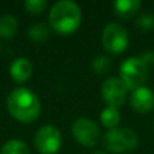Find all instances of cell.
I'll list each match as a JSON object with an SVG mask.
<instances>
[{"mask_svg":"<svg viewBox=\"0 0 154 154\" xmlns=\"http://www.w3.org/2000/svg\"><path fill=\"white\" fill-rule=\"evenodd\" d=\"M7 108L14 119L22 123H31L39 116L41 103L38 96L29 88H16L8 95Z\"/></svg>","mask_w":154,"mask_h":154,"instance_id":"obj_1","label":"cell"},{"mask_svg":"<svg viewBox=\"0 0 154 154\" xmlns=\"http://www.w3.org/2000/svg\"><path fill=\"white\" fill-rule=\"evenodd\" d=\"M51 29L61 35L75 32L81 23V11L80 7L69 0H61L51 7L49 15Z\"/></svg>","mask_w":154,"mask_h":154,"instance_id":"obj_2","label":"cell"},{"mask_svg":"<svg viewBox=\"0 0 154 154\" xmlns=\"http://www.w3.org/2000/svg\"><path fill=\"white\" fill-rule=\"evenodd\" d=\"M103 142L111 153H130L138 147V135L131 128L115 127L104 134Z\"/></svg>","mask_w":154,"mask_h":154,"instance_id":"obj_3","label":"cell"},{"mask_svg":"<svg viewBox=\"0 0 154 154\" xmlns=\"http://www.w3.org/2000/svg\"><path fill=\"white\" fill-rule=\"evenodd\" d=\"M120 80L125 82L127 89H138L143 87L149 76V68L145 65L141 58H127L120 65Z\"/></svg>","mask_w":154,"mask_h":154,"instance_id":"obj_4","label":"cell"},{"mask_svg":"<svg viewBox=\"0 0 154 154\" xmlns=\"http://www.w3.org/2000/svg\"><path fill=\"white\" fill-rule=\"evenodd\" d=\"M101 42L108 53L119 54L126 50L128 45V34L123 26L118 23H109L104 27L101 34Z\"/></svg>","mask_w":154,"mask_h":154,"instance_id":"obj_5","label":"cell"},{"mask_svg":"<svg viewBox=\"0 0 154 154\" xmlns=\"http://www.w3.org/2000/svg\"><path fill=\"white\" fill-rule=\"evenodd\" d=\"M34 143L41 154H57L61 147V134L51 125L42 126L35 133Z\"/></svg>","mask_w":154,"mask_h":154,"instance_id":"obj_6","label":"cell"},{"mask_svg":"<svg viewBox=\"0 0 154 154\" xmlns=\"http://www.w3.org/2000/svg\"><path fill=\"white\" fill-rule=\"evenodd\" d=\"M72 134L80 145L87 147L95 146L100 138V133L96 123L88 118H79L73 122Z\"/></svg>","mask_w":154,"mask_h":154,"instance_id":"obj_7","label":"cell"},{"mask_svg":"<svg viewBox=\"0 0 154 154\" xmlns=\"http://www.w3.org/2000/svg\"><path fill=\"white\" fill-rule=\"evenodd\" d=\"M127 92V87L120 80V77H108L101 85V96L104 101L107 103V106L115 108L125 104Z\"/></svg>","mask_w":154,"mask_h":154,"instance_id":"obj_8","label":"cell"},{"mask_svg":"<svg viewBox=\"0 0 154 154\" xmlns=\"http://www.w3.org/2000/svg\"><path fill=\"white\" fill-rule=\"evenodd\" d=\"M130 104L134 111L139 112V114H146V112H149L154 107L153 92L146 87H141L138 89L133 91Z\"/></svg>","mask_w":154,"mask_h":154,"instance_id":"obj_9","label":"cell"},{"mask_svg":"<svg viewBox=\"0 0 154 154\" xmlns=\"http://www.w3.org/2000/svg\"><path fill=\"white\" fill-rule=\"evenodd\" d=\"M32 64L27 58H18L11 64L10 66V75L14 81L19 82H26L27 80L32 75Z\"/></svg>","mask_w":154,"mask_h":154,"instance_id":"obj_10","label":"cell"},{"mask_svg":"<svg viewBox=\"0 0 154 154\" xmlns=\"http://www.w3.org/2000/svg\"><path fill=\"white\" fill-rule=\"evenodd\" d=\"M114 8L118 16L128 19L138 12V10L141 8V2L139 0H118L115 2Z\"/></svg>","mask_w":154,"mask_h":154,"instance_id":"obj_11","label":"cell"},{"mask_svg":"<svg viewBox=\"0 0 154 154\" xmlns=\"http://www.w3.org/2000/svg\"><path fill=\"white\" fill-rule=\"evenodd\" d=\"M100 120L101 123H103L104 127L107 128H115L118 125H119L120 122V112L118 108H115V107H109L107 106L106 108L101 111L100 114Z\"/></svg>","mask_w":154,"mask_h":154,"instance_id":"obj_12","label":"cell"},{"mask_svg":"<svg viewBox=\"0 0 154 154\" xmlns=\"http://www.w3.org/2000/svg\"><path fill=\"white\" fill-rule=\"evenodd\" d=\"M18 30V22L12 15H3L0 16V37L3 38H12Z\"/></svg>","mask_w":154,"mask_h":154,"instance_id":"obj_13","label":"cell"},{"mask_svg":"<svg viewBox=\"0 0 154 154\" xmlns=\"http://www.w3.org/2000/svg\"><path fill=\"white\" fill-rule=\"evenodd\" d=\"M0 154H30L29 147L19 139H12L3 145L0 149Z\"/></svg>","mask_w":154,"mask_h":154,"instance_id":"obj_14","label":"cell"},{"mask_svg":"<svg viewBox=\"0 0 154 154\" xmlns=\"http://www.w3.org/2000/svg\"><path fill=\"white\" fill-rule=\"evenodd\" d=\"M49 27L43 23H37V24H32L29 30V38L32 41V42H37L41 43L43 41H46L49 38Z\"/></svg>","mask_w":154,"mask_h":154,"instance_id":"obj_15","label":"cell"},{"mask_svg":"<svg viewBox=\"0 0 154 154\" xmlns=\"http://www.w3.org/2000/svg\"><path fill=\"white\" fill-rule=\"evenodd\" d=\"M92 69L96 75L104 76L111 69V61H109V58H107V57H104V56H99V57H96L95 61L92 62Z\"/></svg>","mask_w":154,"mask_h":154,"instance_id":"obj_16","label":"cell"},{"mask_svg":"<svg viewBox=\"0 0 154 154\" xmlns=\"http://www.w3.org/2000/svg\"><path fill=\"white\" fill-rule=\"evenodd\" d=\"M24 8L29 14H32V15H39L45 11L46 8V2L45 0H27L24 2Z\"/></svg>","mask_w":154,"mask_h":154,"instance_id":"obj_17","label":"cell"},{"mask_svg":"<svg viewBox=\"0 0 154 154\" xmlns=\"http://www.w3.org/2000/svg\"><path fill=\"white\" fill-rule=\"evenodd\" d=\"M137 24H138L141 29H143V30L153 29L154 27V16H152L150 14H145V15H142L141 18L138 19Z\"/></svg>","mask_w":154,"mask_h":154,"instance_id":"obj_18","label":"cell"},{"mask_svg":"<svg viewBox=\"0 0 154 154\" xmlns=\"http://www.w3.org/2000/svg\"><path fill=\"white\" fill-rule=\"evenodd\" d=\"M139 58L145 62L147 68H154V51H145L141 54Z\"/></svg>","mask_w":154,"mask_h":154,"instance_id":"obj_19","label":"cell"},{"mask_svg":"<svg viewBox=\"0 0 154 154\" xmlns=\"http://www.w3.org/2000/svg\"><path fill=\"white\" fill-rule=\"evenodd\" d=\"M92 154H106V153H104V152H93Z\"/></svg>","mask_w":154,"mask_h":154,"instance_id":"obj_20","label":"cell"}]
</instances>
